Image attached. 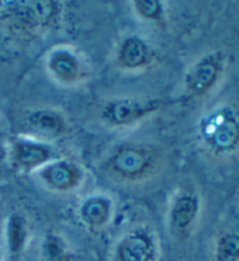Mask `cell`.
Returning a JSON list of instances; mask_svg holds the SVG:
<instances>
[{"label":"cell","mask_w":239,"mask_h":261,"mask_svg":"<svg viewBox=\"0 0 239 261\" xmlns=\"http://www.w3.org/2000/svg\"><path fill=\"white\" fill-rule=\"evenodd\" d=\"M202 216V197L193 187H182L169 202L167 228L176 240H187L196 231Z\"/></svg>","instance_id":"obj_7"},{"label":"cell","mask_w":239,"mask_h":261,"mask_svg":"<svg viewBox=\"0 0 239 261\" xmlns=\"http://www.w3.org/2000/svg\"><path fill=\"white\" fill-rule=\"evenodd\" d=\"M228 68V55L211 50L189 65L183 77V91L188 99H200L209 95L220 83Z\"/></svg>","instance_id":"obj_6"},{"label":"cell","mask_w":239,"mask_h":261,"mask_svg":"<svg viewBox=\"0 0 239 261\" xmlns=\"http://www.w3.org/2000/svg\"><path fill=\"white\" fill-rule=\"evenodd\" d=\"M44 68L56 83L75 87L90 79L91 65L87 57L71 44H56L44 56Z\"/></svg>","instance_id":"obj_5"},{"label":"cell","mask_w":239,"mask_h":261,"mask_svg":"<svg viewBox=\"0 0 239 261\" xmlns=\"http://www.w3.org/2000/svg\"><path fill=\"white\" fill-rule=\"evenodd\" d=\"M30 224L22 214H11L5 224L6 251L12 258H18L26 250L30 240Z\"/></svg>","instance_id":"obj_14"},{"label":"cell","mask_w":239,"mask_h":261,"mask_svg":"<svg viewBox=\"0 0 239 261\" xmlns=\"http://www.w3.org/2000/svg\"><path fill=\"white\" fill-rule=\"evenodd\" d=\"M40 256L41 261H70L72 254L62 237L58 233H48L43 237Z\"/></svg>","instance_id":"obj_15"},{"label":"cell","mask_w":239,"mask_h":261,"mask_svg":"<svg viewBox=\"0 0 239 261\" xmlns=\"http://www.w3.org/2000/svg\"><path fill=\"white\" fill-rule=\"evenodd\" d=\"M33 175L44 189L56 195L74 194L87 181V171L82 163L62 156L48 162Z\"/></svg>","instance_id":"obj_10"},{"label":"cell","mask_w":239,"mask_h":261,"mask_svg":"<svg viewBox=\"0 0 239 261\" xmlns=\"http://www.w3.org/2000/svg\"><path fill=\"white\" fill-rule=\"evenodd\" d=\"M197 139L202 148L215 156H228L239 146V111L221 104L206 112L197 125Z\"/></svg>","instance_id":"obj_3"},{"label":"cell","mask_w":239,"mask_h":261,"mask_svg":"<svg viewBox=\"0 0 239 261\" xmlns=\"http://www.w3.org/2000/svg\"><path fill=\"white\" fill-rule=\"evenodd\" d=\"M216 261H239V234L224 232L218 237L215 246Z\"/></svg>","instance_id":"obj_17"},{"label":"cell","mask_w":239,"mask_h":261,"mask_svg":"<svg viewBox=\"0 0 239 261\" xmlns=\"http://www.w3.org/2000/svg\"><path fill=\"white\" fill-rule=\"evenodd\" d=\"M167 104L160 98H115L103 105L100 119L112 128L131 127L161 112Z\"/></svg>","instance_id":"obj_4"},{"label":"cell","mask_w":239,"mask_h":261,"mask_svg":"<svg viewBox=\"0 0 239 261\" xmlns=\"http://www.w3.org/2000/svg\"><path fill=\"white\" fill-rule=\"evenodd\" d=\"M161 245L157 232L148 224H137L113 245L110 261H160Z\"/></svg>","instance_id":"obj_8"},{"label":"cell","mask_w":239,"mask_h":261,"mask_svg":"<svg viewBox=\"0 0 239 261\" xmlns=\"http://www.w3.org/2000/svg\"><path fill=\"white\" fill-rule=\"evenodd\" d=\"M132 10L138 18L146 22L163 26L167 18V6L159 0H136L131 3Z\"/></svg>","instance_id":"obj_16"},{"label":"cell","mask_w":239,"mask_h":261,"mask_svg":"<svg viewBox=\"0 0 239 261\" xmlns=\"http://www.w3.org/2000/svg\"><path fill=\"white\" fill-rule=\"evenodd\" d=\"M59 156L49 141L20 134L11 139L7 148V162L11 169L21 174H35L48 162Z\"/></svg>","instance_id":"obj_9"},{"label":"cell","mask_w":239,"mask_h":261,"mask_svg":"<svg viewBox=\"0 0 239 261\" xmlns=\"http://www.w3.org/2000/svg\"><path fill=\"white\" fill-rule=\"evenodd\" d=\"M64 15L66 4L61 2H0V31L11 39L27 42L59 30Z\"/></svg>","instance_id":"obj_1"},{"label":"cell","mask_w":239,"mask_h":261,"mask_svg":"<svg viewBox=\"0 0 239 261\" xmlns=\"http://www.w3.org/2000/svg\"><path fill=\"white\" fill-rule=\"evenodd\" d=\"M4 258H5V252H4L2 246H0V261H4Z\"/></svg>","instance_id":"obj_18"},{"label":"cell","mask_w":239,"mask_h":261,"mask_svg":"<svg viewBox=\"0 0 239 261\" xmlns=\"http://www.w3.org/2000/svg\"><path fill=\"white\" fill-rule=\"evenodd\" d=\"M30 136L49 141L66 137L70 132V122L62 111L51 108H40L31 111L26 117Z\"/></svg>","instance_id":"obj_13"},{"label":"cell","mask_w":239,"mask_h":261,"mask_svg":"<svg viewBox=\"0 0 239 261\" xmlns=\"http://www.w3.org/2000/svg\"><path fill=\"white\" fill-rule=\"evenodd\" d=\"M117 67L126 72H143L154 67L157 61L156 50L147 40L139 35H127L116 48Z\"/></svg>","instance_id":"obj_11"},{"label":"cell","mask_w":239,"mask_h":261,"mask_svg":"<svg viewBox=\"0 0 239 261\" xmlns=\"http://www.w3.org/2000/svg\"><path fill=\"white\" fill-rule=\"evenodd\" d=\"M116 205L108 194L94 193L84 197L77 206V218L90 232H102L115 218Z\"/></svg>","instance_id":"obj_12"},{"label":"cell","mask_w":239,"mask_h":261,"mask_svg":"<svg viewBox=\"0 0 239 261\" xmlns=\"http://www.w3.org/2000/svg\"><path fill=\"white\" fill-rule=\"evenodd\" d=\"M164 167V156L155 146L126 142L117 146L103 163L111 181L124 186H139L156 177Z\"/></svg>","instance_id":"obj_2"}]
</instances>
